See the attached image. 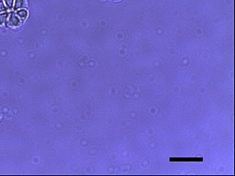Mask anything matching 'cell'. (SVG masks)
<instances>
[{"mask_svg":"<svg viewBox=\"0 0 235 176\" xmlns=\"http://www.w3.org/2000/svg\"><path fill=\"white\" fill-rule=\"evenodd\" d=\"M20 24H21L20 20L17 15H15L14 14L10 15L8 19V25L10 27L16 28L19 26Z\"/></svg>","mask_w":235,"mask_h":176,"instance_id":"obj_1","label":"cell"},{"mask_svg":"<svg viewBox=\"0 0 235 176\" xmlns=\"http://www.w3.org/2000/svg\"><path fill=\"white\" fill-rule=\"evenodd\" d=\"M26 5V0H15V5H14V9H21L22 8H24Z\"/></svg>","mask_w":235,"mask_h":176,"instance_id":"obj_2","label":"cell"},{"mask_svg":"<svg viewBox=\"0 0 235 176\" xmlns=\"http://www.w3.org/2000/svg\"><path fill=\"white\" fill-rule=\"evenodd\" d=\"M17 15H18L19 17L22 18V19H25L27 17V12L26 10L25 9H22L19 10L17 12Z\"/></svg>","mask_w":235,"mask_h":176,"instance_id":"obj_3","label":"cell"},{"mask_svg":"<svg viewBox=\"0 0 235 176\" xmlns=\"http://www.w3.org/2000/svg\"><path fill=\"white\" fill-rule=\"evenodd\" d=\"M7 17H8V15L6 13L0 14V25H2L6 21Z\"/></svg>","mask_w":235,"mask_h":176,"instance_id":"obj_4","label":"cell"},{"mask_svg":"<svg viewBox=\"0 0 235 176\" xmlns=\"http://www.w3.org/2000/svg\"><path fill=\"white\" fill-rule=\"evenodd\" d=\"M6 5L7 6V7L9 9L12 8V6H13V1L14 0H4Z\"/></svg>","mask_w":235,"mask_h":176,"instance_id":"obj_5","label":"cell"},{"mask_svg":"<svg viewBox=\"0 0 235 176\" xmlns=\"http://www.w3.org/2000/svg\"><path fill=\"white\" fill-rule=\"evenodd\" d=\"M5 10V8L4 5H3V4L1 2H0V12H3Z\"/></svg>","mask_w":235,"mask_h":176,"instance_id":"obj_6","label":"cell"}]
</instances>
